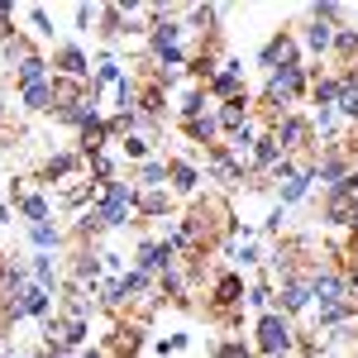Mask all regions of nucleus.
Wrapping results in <instances>:
<instances>
[{"instance_id": "423d86ee", "label": "nucleus", "mask_w": 358, "mask_h": 358, "mask_svg": "<svg viewBox=\"0 0 358 358\" xmlns=\"http://www.w3.org/2000/svg\"><path fill=\"white\" fill-rule=\"evenodd\" d=\"M273 292H277L273 306L282 310V315H292V320H296V315H306V310H315V296H310V282H306V273L282 277Z\"/></svg>"}, {"instance_id": "7ed1b4c3", "label": "nucleus", "mask_w": 358, "mask_h": 358, "mask_svg": "<svg viewBox=\"0 0 358 358\" xmlns=\"http://www.w3.org/2000/svg\"><path fill=\"white\" fill-rule=\"evenodd\" d=\"M306 53H301V38H296V29H277L273 38L258 48V67L263 72H277V67H301Z\"/></svg>"}, {"instance_id": "ddd939ff", "label": "nucleus", "mask_w": 358, "mask_h": 358, "mask_svg": "<svg viewBox=\"0 0 358 358\" xmlns=\"http://www.w3.org/2000/svg\"><path fill=\"white\" fill-rule=\"evenodd\" d=\"M339 120L349 124V129H358V67H344L339 72Z\"/></svg>"}, {"instance_id": "2eb2a0df", "label": "nucleus", "mask_w": 358, "mask_h": 358, "mask_svg": "<svg viewBox=\"0 0 358 358\" xmlns=\"http://www.w3.org/2000/svg\"><path fill=\"white\" fill-rule=\"evenodd\" d=\"M29 277L38 282V287H48L57 292L67 277H62V263H57V253H29Z\"/></svg>"}, {"instance_id": "f8f14e48", "label": "nucleus", "mask_w": 358, "mask_h": 358, "mask_svg": "<svg viewBox=\"0 0 358 358\" xmlns=\"http://www.w3.org/2000/svg\"><path fill=\"white\" fill-rule=\"evenodd\" d=\"M177 215V196L167 187H138V220H172Z\"/></svg>"}, {"instance_id": "20e7f679", "label": "nucleus", "mask_w": 358, "mask_h": 358, "mask_svg": "<svg viewBox=\"0 0 358 358\" xmlns=\"http://www.w3.org/2000/svg\"><path fill=\"white\" fill-rule=\"evenodd\" d=\"M344 24H330V20H320L315 10H306V24H296V38H301V53H310V62H325L334 48V34Z\"/></svg>"}, {"instance_id": "1a4fd4ad", "label": "nucleus", "mask_w": 358, "mask_h": 358, "mask_svg": "<svg viewBox=\"0 0 358 358\" xmlns=\"http://www.w3.org/2000/svg\"><path fill=\"white\" fill-rule=\"evenodd\" d=\"M206 96L215 101V106H224V101H239V96H248V82H244V62L239 57H224L220 72L210 77V86H206Z\"/></svg>"}, {"instance_id": "dca6fc26", "label": "nucleus", "mask_w": 358, "mask_h": 358, "mask_svg": "<svg viewBox=\"0 0 358 358\" xmlns=\"http://www.w3.org/2000/svg\"><path fill=\"white\" fill-rule=\"evenodd\" d=\"M20 106H24V110H34V115H53V110H57V91H53V82L24 86V91H20Z\"/></svg>"}, {"instance_id": "39448f33", "label": "nucleus", "mask_w": 358, "mask_h": 358, "mask_svg": "<svg viewBox=\"0 0 358 358\" xmlns=\"http://www.w3.org/2000/svg\"><path fill=\"white\" fill-rule=\"evenodd\" d=\"M201 163L196 158H182V153H172L167 158V192L177 196V201H196L201 196Z\"/></svg>"}, {"instance_id": "6ab92c4d", "label": "nucleus", "mask_w": 358, "mask_h": 358, "mask_svg": "<svg viewBox=\"0 0 358 358\" xmlns=\"http://www.w3.org/2000/svg\"><path fill=\"white\" fill-rule=\"evenodd\" d=\"M273 301H277L273 282H268V277L258 273V282H248V292H244V306H248V310H258V315H263V310H273Z\"/></svg>"}, {"instance_id": "9d476101", "label": "nucleus", "mask_w": 358, "mask_h": 358, "mask_svg": "<svg viewBox=\"0 0 358 358\" xmlns=\"http://www.w3.org/2000/svg\"><path fill=\"white\" fill-rule=\"evenodd\" d=\"M143 339H148V334H143V325L120 315V320H115V330L106 334L101 344H106V354H110V358H138V354H143Z\"/></svg>"}, {"instance_id": "9b49d317", "label": "nucleus", "mask_w": 358, "mask_h": 358, "mask_svg": "<svg viewBox=\"0 0 358 358\" xmlns=\"http://www.w3.org/2000/svg\"><path fill=\"white\" fill-rule=\"evenodd\" d=\"M177 129H182V134H187V143H196V148H215V143H224V134H220V110H215V106H206L201 115L182 120Z\"/></svg>"}, {"instance_id": "412c9836", "label": "nucleus", "mask_w": 358, "mask_h": 358, "mask_svg": "<svg viewBox=\"0 0 358 358\" xmlns=\"http://www.w3.org/2000/svg\"><path fill=\"white\" fill-rule=\"evenodd\" d=\"M29 24H34V34H38V38H48V43H53L57 24H53V15H48L43 5H29Z\"/></svg>"}, {"instance_id": "aec40b11", "label": "nucleus", "mask_w": 358, "mask_h": 358, "mask_svg": "<svg viewBox=\"0 0 358 358\" xmlns=\"http://www.w3.org/2000/svg\"><path fill=\"white\" fill-rule=\"evenodd\" d=\"M129 177L138 187H167V158H148V163L129 167Z\"/></svg>"}, {"instance_id": "a211bd4d", "label": "nucleus", "mask_w": 358, "mask_h": 358, "mask_svg": "<svg viewBox=\"0 0 358 358\" xmlns=\"http://www.w3.org/2000/svg\"><path fill=\"white\" fill-rule=\"evenodd\" d=\"M210 358H258V354H253V339H244V334H224V339L210 344Z\"/></svg>"}, {"instance_id": "0eeeda50", "label": "nucleus", "mask_w": 358, "mask_h": 358, "mask_svg": "<svg viewBox=\"0 0 358 358\" xmlns=\"http://www.w3.org/2000/svg\"><path fill=\"white\" fill-rule=\"evenodd\" d=\"M91 53H86L82 43H57L53 48V77H62V82H82L91 86Z\"/></svg>"}, {"instance_id": "b1692460", "label": "nucleus", "mask_w": 358, "mask_h": 358, "mask_svg": "<svg viewBox=\"0 0 358 358\" xmlns=\"http://www.w3.org/2000/svg\"><path fill=\"white\" fill-rule=\"evenodd\" d=\"M5 358H34V354H20V349H10V354H5Z\"/></svg>"}, {"instance_id": "f03ea898", "label": "nucleus", "mask_w": 358, "mask_h": 358, "mask_svg": "<svg viewBox=\"0 0 358 358\" xmlns=\"http://www.w3.org/2000/svg\"><path fill=\"white\" fill-rule=\"evenodd\" d=\"M320 220L330 224V229L354 234V220H358V172L344 177V182L330 187V192H320Z\"/></svg>"}, {"instance_id": "f257e3e1", "label": "nucleus", "mask_w": 358, "mask_h": 358, "mask_svg": "<svg viewBox=\"0 0 358 358\" xmlns=\"http://www.w3.org/2000/svg\"><path fill=\"white\" fill-rule=\"evenodd\" d=\"M296 349H301V330H296V320L282 315L277 306L253 320V354L258 358H292Z\"/></svg>"}, {"instance_id": "f3484780", "label": "nucleus", "mask_w": 358, "mask_h": 358, "mask_svg": "<svg viewBox=\"0 0 358 358\" xmlns=\"http://www.w3.org/2000/svg\"><path fill=\"white\" fill-rule=\"evenodd\" d=\"M29 244H34V253H57L67 244V234H62V224L43 220V224H29Z\"/></svg>"}, {"instance_id": "4468645a", "label": "nucleus", "mask_w": 358, "mask_h": 358, "mask_svg": "<svg viewBox=\"0 0 358 358\" xmlns=\"http://www.w3.org/2000/svg\"><path fill=\"white\" fill-rule=\"evenodd\" d=\"M38 82H53V57L43 53H29L24 62H15V86H38Z\"/></svg>"}, {"instance_id": "4be33fe9", "label": "nucleus", "mask_w": 358, "mask_h": 358, "mask_svg": "<svg viewBox=\"0 0 358 358\" xmlns=\"http://www.w3.org/2000/svg\"><path fill=\"white\" fill-rule=\"evenodd\" d=\"M282 224H287V210H282V206H273V210H268V220L258 224V234H268V239H277V234H282Z\"/></svg>"}, {"instance_id": "5701e85b", "label": "nucleus", "mask_w": 358, "mask_h": 358, "mask_svg": "<svg viewBox=\"0 0 358 358\" xmlns=\"http://www.w3.org/2000/svg\"><path fill=\"white\" fill-rule=\"evenodd\" d=\"M187 344H192V339H187V334H167V339H158V354H182V349H187Z\"/></svg>"}, {"instance_id": "6e6552de", "label": "nucleus", "mask_w": 358, "mask_h": 358, "mask_svg": "<svg viewBox=\"0 0 358 358\" xmlns=\"http://www.w3.org/2000/svg\"><path fill=\"white\" fill-rule=\"evenodd\" d=\"M177 263H182V258H177V253H172L158 234H143V239H138V248H134V268H138V273L163 277V273H172Z\"/></svg>"}]
</instances>
